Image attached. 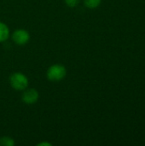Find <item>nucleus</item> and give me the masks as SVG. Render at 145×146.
Wrapping results in <instances>:
<instances>
[{"label": "nucleus", "instance_id": "f257e3e1", "mask_svg": "<svg viewBox=\"0 0 145 146\" xmlns=\"http://www.w3.org/2000/svg\"><path fill=\"white\" fill-rule=\"evenodd\" d=\"M67 75V68L64 65L56 63L53 64L47 69L46 78L52 82H58L65 79Z\"/></svg>", "mask_w": 145, "mask_h": 146}, {"label": "nucleus", "instance_id": "423d86ee", "mask_svg": "<svg viewBox=\"0 0 145 146\" xmlns=\"http://www.w3.org/2000/svg\"><path fill=\"white\" fill-rule=\"evenodd\" d=\"M15 141L9 136H3L0 138V146H14Z\"/></svg>", "mask_w": 145, "mask_h": 146}, {"label": "nucleus", "instance_id": "6e6552de", "mask_svg": "<svg viewBox=\"0 0 145 146\" xmlns=\"http://www.w3.org/2000/svg\"><path fill=\"white\" fill-rule=\"evenodd\" d=\"M66 5L69 8H74L79 5L80 3V0H64Z\"/></svg>", "mask_w": 145, "mask_h": 146}, {"label": "nucleus", "instance_id": "f03ea898", "mask_svg": "<svg viewBox=\"0 0 145 146\" xmlns=\"http://www.w3.org/2000/svg\"><path fill=\"white\" fill-rule=\"evenodd\" d=\"M9 84L14 90L23 92L28 87L29 80L26 74L21 72H15L9 76Z\"/></svg>", "mask_w": 145, "mask_h": 146}, {"label": "nucleus", "instance_id": "39448f33", "mask_svg": "<svg viewBox=\"0 0 145 146\" xmlns=\"http://www.w3.org/2000/svg\"><path fill=\"white\" fill-rule=\"evenodd\" d=\"M10 37V30L7 24L0 21V43H3Z\"/></svg>", "mask_w": 145, "mask_h": 146}, {"label": "nucleus", "instance_id": "7ed1b4c3", "mask_svg": "<svg viewBox=\"0 0 145 146\" xmlns=\"http://www.w3.org/2000/svg\"><path fill=\"white\" fill-rule=\"evenodd\" d=\"M10 37L13 42L20 46L26 44L30 40V33H28V31L22 28H18L15 30Z\"/></svg>", "mask_w": 145, "mask_h": 146}, {"label": "nucleus", "instance_id": "1a4fd4ad", "mask_svg": "<svg viewBox=\"0 0 145 146\" xmlns=\"http://www.w3.org/2000/svg\"><path fill=\"white\" fill-rule=\"evenodd\" d=\"M37 146H52L53 145L50 142H46V141H43V142H40L38 144L36 145Z\"/></svg>", "mask_w": 145, "mask_h": 146}, {"label": "nucleus", "instance_id": "0eeeda50", "mask_svg": "<svg viewBox=\"0 0 145 146\" xmlns=\"http://www.w3.org/2000/svg\"><path fill=\"white\" fill-rule=\"evenodd\" d=\"M85 6L87 9H97L102 3V0H83Z\"/></svg>", "mask_w": 145, "mask_h": 146}, {"label": "nucleus", "instance_id": "20e7f679", "mask_svg": "<svg viewBox=\"0 0 145 146\" xmlns=\"http://www.w3.org/2000/svg\"><path fill=\"white\" fill-rule=\"evenodd\" d=\"M39 98L38 92L34 88H26L23 91L21 95V100L24 104L27 105L34 104L38 102Z\"/></svg>", "mask_w": 145, "mask_h": 146}]
</instances>
